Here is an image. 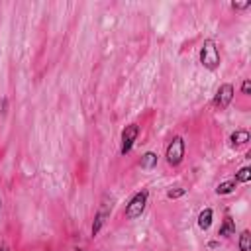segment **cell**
<instances>
[{"label":"cell","instance_id":"cell-14","mask_svg":"<svg viewBox=\"0 0 251 251\" xmlns=\"http://www.w3.org/2000/svg\"><path fill=\"white\" fill-rule=\"evenodd\" d=\"M186 194V188H182V186H176V188H171V190H167V198L169 200H176V198H182Z\"/></svg>","mask_w":251,"mask_h":251},{"label":"cell","instance_id":"cell-19","mask_svg":"<svg viewBox=\"0 0 251 251\" xmlns=\"http://www.w3.org/2000/svg\"><path fill=\"white\" fill-rule=\"evenodd\" d=\"M0 208H2V198H0Z\"/></svg>","mask_w":251,"mask_h":251},{"label":"cell","instance_id":"cell-5","mask_svg":"<svg viewBox=\"0 0 251 251\" xmlns=\"http://www.w3.org/2000/svg\"><path fill=\"white\" fill-rule=\"evenodd\" d=\"M137 137H139V126H137V124L126 126V127L122 129V137H120V155L126 157V155L133 149Z\"/></svg>","mask_w":251,"mask_h":251},{"label":"cell","instance_id":"cell-9","mask_svg":"<svg viewBox=\"0 0 251 251\" xmlns=\"http://www.w3.org/2000/svg\"><path fill=\"white\" fill-rule=\"evenodd\" d=\"M157 161H159V155H157V153H153V151H145V153L141 155L139 167H141L143 171H151V169L157 167Z\"/></svg>","mask_w":251,"mask_h":251},{"label":"cell","instance_id":"cell-11","mask_svg":"<svg viewBox=\"0 0 251 251\" xmlns=\"http://www.w3.org/2000/svg\"><path fill=\"white\" fill-rule=\"evenodd\" d=\"M235 188H237L235 178H229V180H224V182H220V184L216 186V194H218V196H227V194H231Z\"/></svg>","mask_w":251,"mask_h":251},{"label":"cell","instance_id":"cell-18","mask_svg":"<svg viewBox=\"0 0 251 251\" xmlns=\"http://www.w3.org/2000/svg\"><path fill=\"white\" fill-rule=\"evenodd\" d=\"M218 245H220V241H210V243H208V247H210V249H216Z\"/></svg>","mask_w":251,"mask_h":251},{"label":"cell","instance_id":"cell-15","mask_svg":"<svg viewBox=\"0 0 251 251\" xmlns=\"http://www.w3.org/2000/svg\"><path fill=\"white\" fill-rule=\"evenodd\" d=\"M233 10H237V12H241V10H247V8H251V2L247 0V2H231L229 4Z\"/></svg>","mask_w":251,"mask_h":251},{"label":"cell","instance_id":"cell-7","mask_svg":"<svg viewBox=\"0 0 251 251\" xmlns=\"http://www.w3.org/2000/svg\"><path fill=\"white\" fill-rule=\"evenodd\" d=\"M218 235L220 237H231V235H235V220L229 214H226V218H224V222H222V226L218 229Z\"/></svg>","mask_w":251,"mask_h":251},{"label":"cell","instance_id":"cell-12","mask_svg":"<svg viewBox=\"0 0 251 251\" xmlns=\"http://www.w3.org/2000/svg\"><path fill=\"white\" fill-rule=\"evenodd\" d=\"M237 247H239V251H251V233H249V229H243L239 233Z\"/></svg>","mask_w":251,"mask_h":251},{"label":"cell","instance_id":"cell-2","mask_svg":"<svg viewBox=\"0 0 251 251\" xmlns=\"http://www.w3.org/2000/svg\"><path fill=\"white\" fill-rule=\"evenodd\" d=\"M186 155V141L182 135H173V139L169 141L167 149H165V161L169 167H178L184 161Z\"/></svg>","mask_w":251,"mask_h":251},{"label":"cell","instance_id":"cell-10","mask_svg":"<svg viewBox=\"0 0 251 251\" xmlns=\"http://www.w3.org/2000/svg\"><path fill=\"white\" fill-rule=\"evenodd\" d=\"M249 141V131L247 129H235L231 135H229V143L231 147H241Z\"/></svg>","mask_w":251,"mask_h":251},{"label":"cell","instance_id":"cell-4","mask_svg":"<svg viewBox=\"0 0 251 251\" xmlns=\"http://www.w3.org/2000/svg\"><path fill=\"white\" fill-rule=\"evenodd\" d=\"M147 200H149V190H137L129 202L126 204V210H124V218L126 220H137L141 218V214L145 212V206H147Z\"/></svg>","mask_w":251,"mask_h":251},{"label":"cell","instance_id":"cell-1","mask_svg":"<svg viewBox=\"0 0 251 251\" xmlns=\"http://www.w3.org/2000/svg\"><path fill=\"white\" fill-rule=\"evenodd\" d=\"M198 59H200V65L208 71H216L222 63V57H220V49L216 45L214 39H204L202 45H200V53H198Z\"/></svg>","mask_w":251,"mask_h":251},{"label":"cell","instance_id":"cell-13","mask_svg":"<svg viewBox=\"0 0 251 251\" xmlns=\"http://www.w3.org/2000/svg\"><path fill=\"white\" fill-rule=\"evenodd\" d=\"M249 180H251V167L245 165V167H241V169L235 173V182H237V184H239V182L245 184V182H249Z\"/></svg>","mask_w":251,"mask_h":251},{"label":"cell","instance_id":"cell-16","mask_svg":"<svg viewBox=\"0 0 251 251\" xmlns=\"http://www.w3.org/2000/svg\"><path fill=\"white\" fill-rule=\"evenodd\" d=\"M241 92H243L245 96H249V94H251V82H249L247 78L241 82Z\"/></svg>","mask_w":251,"mask_h":251},{"label":"cell","instance_id":"cell-3","mask_svg":"<svg viewBox=\"0 0 251 251\" xmlns=\"http://www.w3.org/2000/svg\"><path fill=\"white\" fill-rule=\"evenodd\" d=\"M112 208H114V198H112L110 194H104L102 200H100V206H98V210H96V214H94V220H92V227H90V235H92V237H96V235L102 231L106 220H108L110 214H112Z\"/></svg>","mask_w":251,"mask_h":251},{"label":"cell","instance_id":"cell-17","mask_svg":"<svg viewBox=\"0 0 251 251\" xmlns=\"http://www.w3.org/2000/svg\"><path fill=\"white\" fill-rule=\"evenodd\" d=\"M0 251H10V247H8V243H6V241H2V243H0Z\"/></svg>","mask_w":251,"mask_h":251},{"label":"cell","instance_id":"cell-6","mask_svg":"<svg viewBox=\"0 0 251 251\" xmlns=\"http://www.w3.org/2000/svg\"><path fill=\"white\" fill-rule=\"evenodd\" d=\"M233 94H235V88L231 82H222L216 90V96H214V106L220 108V110H226L231 102H233Z\"/></svg>","mask_w":251,"mask_h":251},{"label":"cell","instance_id":"cell-8","mask_svg":"<svg viewBox=\"0 0 251 251\" xmlns=\"http://www.w3.org/2000/svg\"><path fill=\"white\" fill-rule=\"evenodd\" d=\"M212 222H214V210H212V208H204V210L198 214V227H200L202 231H208L210 226H212Z\"/></svg>","mask_w":251,"mask_h":251}]
</instances>
